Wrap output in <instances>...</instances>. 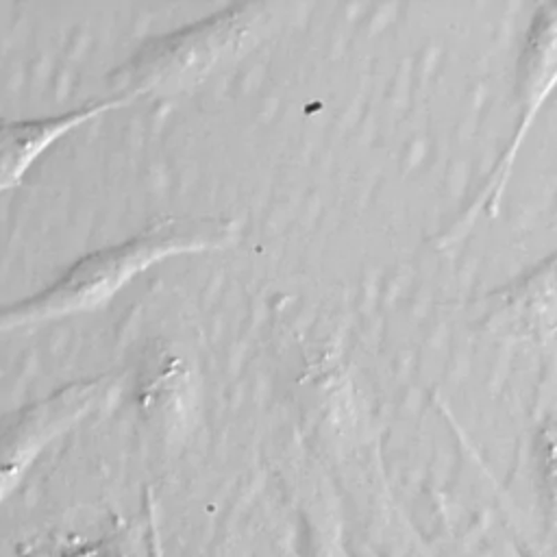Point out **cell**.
<instances>
[{
	"label": "cell",
	"mask_w": 557,
	"mask_h": 557,
	"mask_svg": "<svg viewBox=\"0 0 557 557\" xmlns=\"http://www.w3.org/2000/svg\"><path fill=\"white\" fill-rule=\"evenodd\" d=\"M557 94V2L542 4L524 37L518 65V124L492 174L485 191L487 207H496L511 176L516 157L529 137L535 120Z\"/></svg>",
	"instance_id": "cell-1"
},
{
	"label": "cell",
	"mask_w": 557,
	"mask_h": 557,
	"mask_svg": "<svg viewBox=\"0 0 557 557\" xmlns=\"http://www.w3.org/2000/svg\"><path fill=\"white\" fill-rule=\"evenodd\" d=\"M533 459L540 500L550 531L557 535V344L548 346L544 357V372L535 409Z\"/></svg>",
	"instance_id": "cell-2"
},
{
	"label": "cell",
	"mask_w": 557,
	"mask_h": 557,
	"mask_svg": "<svg viewBox=\"0 0 557 557\" xmlns=\"http://www.w3.org/2000/svg\"><path fill=\"white\" fill-rule=\"evenodd\" d=\"M487 557H524L509 540H496L487 548Z\"/></svg>",
	"instance_id": "cell-3"
},
{
	"label": "cell",
	"mask_w": 557,
	"mask_h": 557,
	"mask_svg": "<svg viewBox=\"0 0 557 557\" xmlns=\"http://www.w3.org/2000/svg\"><path fill=\"white\" fill-rule=\"evenodd\" d=\"M322 557H348V553H346V548L342 546L339 540H331V542L324 546Z\"/></svg>",
	"instance_id": "cell-4"
}]
</instances>
